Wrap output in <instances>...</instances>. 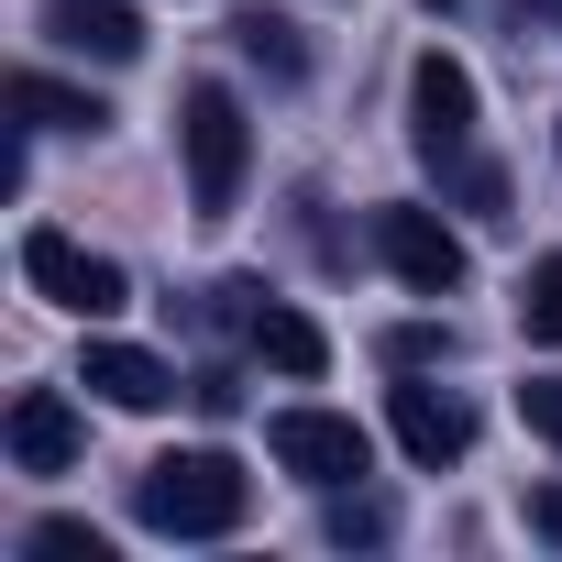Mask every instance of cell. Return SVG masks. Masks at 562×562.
<instances>
[{"instance_id": "1", "label": "cell", "mask_w": 562, "mask_h": 562, "mask_svg": "<svg viewBox=\"0 0 562 562\" xmlns=\"http://www.w3.org/2000/svg\"><path fill=\"white\" fill-rule=\"evenodd\" d=\"M243 507H254V474L232 452H155L133 474V518L166 540H221V529H243Z\"/></svg>"}, {"instance_id": "2", "label": "cell", "mask_w": 562, "mask_h": 562, "mask_svg": "<svg viewBox=\"0 0 562 562\" xmlns=\"http://www.w3.org/2000/svg\"><path fill=\"white\" fill-rule=\"evenodd\" d=\"M177 144H188V210H199V221H232L243 166H254V133H243V100H232L221 78H199V89L177 100Z\"/></svg>"}, {"instance_id": "3", "label": "cell", "mask_w": 562, "mask_h": 562, "mask_svg": "<svg viewBox=\"0 0 562 562\" xmlns=\"http://www.w3.org/2000/svg\"><path fill=\"white\" fill-rule=\"evenodd\" d=\"M265 452L288 463L299 485H353V474H375V441H364V419H342V408H276V419H265Z\"/></svg>"}, {"instance_id": "4", "label": "cell", "mask_w": 562, "mask_h": 562, "mask_svg": "<svg viewBox=\"0 0 562 562\" xmlns=\"http://www.w3.org/2000/svg\"><path fill=\"white\" fill-rule=\"evenodd\" d=\"M23 276H34V288H45L56 310H78V321H111V310L133 299V276H122L111 254H89V243H67L56 221H34V232H23Z\"/></svg>"}, {"instance_id": "5", "label": "cell", "mask_w": 562, "mask_h": 562, "mask_svg": "<svg viewBox=\"0 0 562 562\" xmlns=\"http://www.w3.org/2000/svg\"><path fill=\"white\" fill-rule=\"evenodd\" d=\"M375 254H386L397 288H419V299H452L463 288V232L441 210H419V199H386L375 210Z\"/></svg>"}, {"instance_id": "6", "label": "cell", "mask_w": 562, "mask_h": 562, "mask_svg": "<svg viewBox=\"0 0 562 562\" xmlns=\"http://www.w3.org/2000/svg\"><path fill=\"white\" fill-rule=\"evenodd\" d=\"M408 144H419L430 166H452V155L474 144V78H463V67H452L441 45H430V56L408 67Z\"/></svg>"}, {"instance_id": "7", "label": "cell", "mask_w": 562, "mask_h": 562, "mask_svg": "<svg viewBox=\"0 0 562 562\" xmlns=\"http://www.w3.org/2000/svg\"><path fill=\"white\" fill-rule=\"evenodd\" d=\"M386 419H397V452H408L419 474H441V463L474 452V408H463L452 386H386Z\"/></svg>"}, {"instance_id": "8", "label": "cell", "mask_w": 562, "mask_h": 562, "mask_svg": "<svg viewBox=\"0 0 562 562\" xmlns=\"http://www.w3.org/2000/svg\"><path fill=\"white\" fill-rule=\"evenodd\" d=\"M45 34L67 56H100V67H133L144 56V12H133V0H45Z\"/></svg>"}, {"instance_id": "9", "label": "cell", "mask_w": 562, "mask_h": 562, "mask_svg": "<svg viewBox=\"0 0 562 562\" xmlns=\"http://www.w3.org/2000/svg\"><path fill=\"white\" fill-rule=\"evenodd\" d=\"M78 441H89V430H78V408H67L56 386H23V397H12V463H23V474H67Z\"/></svg>"}, {"instance_id": "10", "label": "cell", "mask_w": 562, "mask_h": 562, "mask_svg": "<svg viewBox=\"0 0 562 562\" xmlns=\"http://www.w3.org/2000/svg\"><path fill=\"white\" fill-rule=\"evenodd\" d=\"M78 386H100L111 408H166V397H177V364H166V353H144V342H89Z\"/></svg>"}, {"instance_id": "11", "label": "cell", "mask_w": 562, "mask_h": 562, "mask_svg": "<svg viewBox=\"0 0 562 562\" xmlns=\"http://www.w3.org/2000/svg\"><path fill=\"white\" fill-rule=\"evenodd\" d=\"M243 331H254V353H265L276 375H299V386H310V375L331 364L321 321H310V310H288V299H254V310H243Z\"/></svg>"}, {"instance_id": "12", "label": "cell", "mask_w": 562, "mask_h": 562, "mask_svg": "<svg viewBox=\"0 0 562 562\" xmlns=\"http://www.w3.org/2000/svg\"><path fill=\"white\" fill-rule=\"evenodd\" d=\"M12 111H23L34 133H100V122H111V111H100L89 89H56L45 67H23V78H12Z\"/></svg>"}, {"instance_id": "13", "label": "cell", "mask_w": 562, "mask_h": 562, "mask_svg": "<svg viewBox=\"0 0 562 562\" xmlns=\"http://www.w3.org/2000/svg\"><path fill=\"white\" fill-rule=\"evenodd\" d=\"M232 45H243L265 78H310V45H299V23H288V12H232Z\"/></svg>"}, {"instance_id": "14", "label": "cell", "mask_w": 562, "mask_h": 562, "mask_svg": "<svg viewBox=\"0 0 562 562\" xmlns=\"http://www.w3.org/2000/svg\"><path fill=\"white\" fill-rule=\"evenodd\" d=\"M518 331L562 353V254H540V265L518 276Z\"/></svg>"}, {"instance_id": "15", "label": "cell", "mask_w": 562, "mask_h": 562, "mask_svg": "<svg viewBox=\"0 0 562 562\" xmlns=\"http://www.w3.org/2000/svg\"><path fill=\"white\" fill-rule=\"evenodd\" d=\"M386 529H397V507H386V496H342V485H331V540H342V551H353V540L375 551Z\"/></svg>"}, {"instance_id": "16", "label": "cell", "mask_w": 562, "mask_h": 562, "mask_svg": "<svg viewBox=\"0 0 562 562\" xmlns=\"http://www.w3.org/2000/svg\"><path fill=\"white\" fill-rule=\"evenodd\" d=\"M23 551H45V562H111V540H100V529H78V518H34V529H23Z\"/></svg>"}, {"instance_id": "17", "label": "cell", "mask_w": 562, "mask_h": 562, "mask_svg": "<svg viewBox=\"0 0 562 562\" xmlns=\"http://www.w3.org/2000/svg\"><path fill=\"white\" fill-rule=\"evenodd\" d=\"M452 199H463L474 221H507V177H496V166H474V155H452Z\"/></svg>"}, {"instance_id": "18", "label": "cell", "mask_w": 562, "mask_h": 562, "mask_svg": "<svg viewBox=\"0 0 562 562\" xmlns=\"http://www.w3.org/2000/svg\"><path fill=\"white\" fill-rule=\"evenodd\" d=\"M518 419H529L540 441H562V375H529V386H518Z\"/></svg>"}, {"instance_id": "19", "label": "cell", "mask_w": 562, "mask_h": 562, "mask_svg": "<svg viewBox=\"0 0 562 562\" xmlns=\"http://www.w3.org/2000/svg\"><path fill=\"white\" fill-rule=\"evenodd\" d=\"M386 353H397V364H441V353H452V331H441V321H408Z\"/></svg>"}, {"instance_id": "20", "label": "cell", "mask_w": 562, "mask_h": 562, "mask_svg": "<svg viewBox=\"0 0 562 562\" xmlns=\"http://www.w3.org/2000/svg\"><path fill=\"white\" fill-rule=\"evenodd\" d=\"M188 397H199V408H210V419H232V408H243V386H232V375H221V364H199V375H188Z\"/></svg>"}, {"instance_id": "21", "label": "cell", "mask_w": 562, "mask_h": 562, "mask_svg": "<svg viewBox=\"0 0 562 562\" xmlns=\"http://www.w3.org/2000/svg\"><path fill=\"white\" fill-rule=\"evenodd\" d=\"M507 23H518V45H529V34L562 45V0H507Z\"/></svg>"}, {"instance_id": "22", "label": "cell", "mask_w": 562, "mask_h": 562, "mask_svg": "<svg viewBox=\"0 0 562 562\" xmlns=\"http://www.w3.org/2000/svg\"><path fill=\"white\" fill-rule=\"evenodd\" d=\"M529 529H540V540H562V474H551V485H529Z\"/></svg>"}, {"instance_id": "23", "label": "cell", "mask_w": 562, "mask_h": 562, "mask_svg": "<svg viewBox=\"0 0 562 562\" xmlns=\"http://www.w3.org/2000/svg\"><path fill=\"white\" fill-rule=\"evenodd\" d=\"M430 12H452V0H430Z\"/></svg>"}]
</instances>
